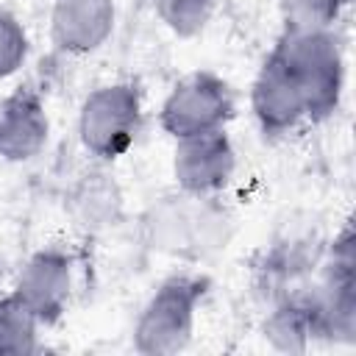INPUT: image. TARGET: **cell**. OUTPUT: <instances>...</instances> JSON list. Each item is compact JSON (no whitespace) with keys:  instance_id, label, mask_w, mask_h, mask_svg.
<instances>
[{"instance_id":"obj_1","label":"cell","mask_w":356,"mask_h":356,"mask_svg":"<svg viewBox=\"0 0 356 356\" xmlns=\"http://www.w3.org/2000/svg\"><path fill=\"white\" fill-rule=\"evenodd\" d=\"M211 281L195 273L164 278L142 306L134 323V348L145 356H172L184 350L195 334V320Z\"/></svg>"},{"instance_id":"obj_2","label":"cell","mask_w":356,"mask_h":356,"mask_svg":"<svg viewBox=\"0 0 356 356\" xmlns=\"http://www.w3.org/2000/svg\"><path fill=\"white\" fill-rule=\"evenodd\" d=\"M142 128V89L136 81H114L92 89L78 111V139L100 161L131 150Z\"/></svg>"},{"instance_id":"obj_3","label":"cell","mask_w":356,"mask_h":356,"mask_svg":"<svg viewBox=\"0 0 356 356\" xmlns=\"http://www.w3.org/2000/svg\"><path fill=\"white\" fill-rule=\"evenodd\" d=\"M275 47L289 61L306 100V120L323 122L328 120L339 103L345 89V56L339 36L334 31L320 33H281Z\"/></svg>"},{"instance_id":"obj_4","label":"cell","mask_w":356,"mask_h":356,"mask_svg":"<svg viewBox=\"0 0 356 356\" xmlns=\"http://www.w3.org/2000/svg\"><path fill=\"white\" fill-rule=\"evenodd\" d=\"M236 100L225 78L209 70L184 75L159 108V125L170 139L220 131L234 120Z\"/></svg>"},{"instance_id":"obj_5","label":"cell","mask_w":356,"mask_h":356,"mask_svg":"<svg viewBox=\"0 0 356 356\" xmlns=\"http://www.w3.org/2000/svg\"><path fill=\"white\" fill-rule=\"evenodd\" d=\"M314 298L320 309L323 339L353 342L356 339V245H353L350 222H345L331 242L320 281L314 284Z\"/></svg>"},{"instance_id":"obj_6","label":"cell","mask_w":356,"mask_h":356,"mask_svg":"<svg viewBox=\"0 0 356 356\" xmlns=\"http://www.w3.org/2000/svg\"><path fill=\"white\" fill-rule=\"evenodd\" d=\"M250 111L259 122V131L270 139L295 131L306 120L303 89H300L289 61L284 58V53L275 44L253 78Z\"/></svg>"},{"instance_id":"obj_7","label":"cell","mask_w":356,"mask_h":356,"mask_svg":"<svg viewBox=\"0 0 356 356\" xmlns=\"http://www.w3.org/2000/svg\"><path fill=\"white\" fill-rule=\"evenodd\" d=\"M236 170V150L225 128L175 139L172 150V178L178 189L189 197H209L222 192Z\"/></svg>"},{"instance_id":"obj_8","label":"cell","mask_w":356,"mask_h":356,"mask_svg":"<svg viewBox=\"0 0 356 356\" xmlns=\"http://www.w3.org/2000/svg\"><path fill=\"white\" fill-rule=\"evenodd\" d=\"M22 303L39 317L42 325H53L64 317L72 298V259L58 248H42L22 264L14 289Z\"/></svg>"},{"instance_id":"obj_9","label":"cell","mask_w":356,"mask_h":356,"mask_svg":"<svg viewBox=\"0 0 356 356\" xmlns=\"http://www.w3.org/2000/svg\"><path fill=\"white\" fill-rule=\"evenodd\" d=\"M50 136L44 97L33 83H22L0 100V159L11 164L39 156Z\"/></svg>"},{"instance_id":"obj_10","label":"cell","mask_w":356,"mask_h":356,"mask_svg":"<svg viewBox=\"0 0 356 356\" xmlns=\"http://www.w3.org/2000/svg\"><path fill=\"white\" fill-rule=\"evenodd\" d=\"M114 19V0H53L50 39L64 56H89L108 42Z\"/></svg>"},{"instance_id":"obj_11","label":"cell","mask_w":356,"mask_h":356,"mask_svg":"<svg viewBox=\"0 0 356 356\" xmlns=\"http://www.w3.org/2000/svg\"><path fill=\"white\" fill-rule=\"evenodd\" d=\"M264 339L284 353H303L314 339H323L320 309L314 298V284L295 286L292 292L273 300V309L264 317Z\"/></svg>"},{"instance_id":"obj_12","label":"cell","mask_w":356,"mask_h":356,"mask_svg":"<svg viewBox=\"0 0 356 356\" xmlns=\"http://www.w3.org/2000/svg\"><path fill=\"white\" fill-rule=\"evenodd\" d=\"M39 317L17 292L0 295V356H31L39 350Z\"/></svg>"},{"instance_id":"obj_13","label":"cell","mask_w":356,"mask_h":356,"mask_svg":"<svg viewBox=\"0 0 356 356\" xmlns=\"http://www.w3.org/2000/svg\"><path fill=\"white\" fill-rule=\"evenodd\" d=\"M345 6H348L345 0H278L281 33L295 36V33L334 31Z\"/></svg>"},{"instance_id":"obj_14","label":"cell","mask_w":356,"mask_h":356,"mask_svg":"<svg viewBox=\"0 0 356 356\" xmlns=\"http://www.w3.org/2000/svg\"><path fill=\"white\" fill-rule=\"evenodd\" d=\"M217 3L220 0H153V8L178 39H192L211 22Z\"/></svg>"},{"instance_id":"obj_15","label":"cell","mask_w":356,"mask_h":356,"mask_svg":"<svg viewBox=\"0 0 356 356\" xmlns=\"http://www.w3.org/2000/svg\"><path fill=\"white\" fill-rule=\"evenodd\" d=\"M25 58H28V31L14 11L0 8V81L19 72Z\"/></svg>"},{"instance_id":"obj_16","label":"cell","mask_w":356,"mask_h":356,"mask_svg":"<svg viewBox=\"0 0 356 356\" xmlns=\"http://www.w3.org/2000/svg\"><path fill=\"white\" fill-rule=\"evenodd\" d=\"M345 3H350V0H345Z\"/></svg>"}]
</instances>
